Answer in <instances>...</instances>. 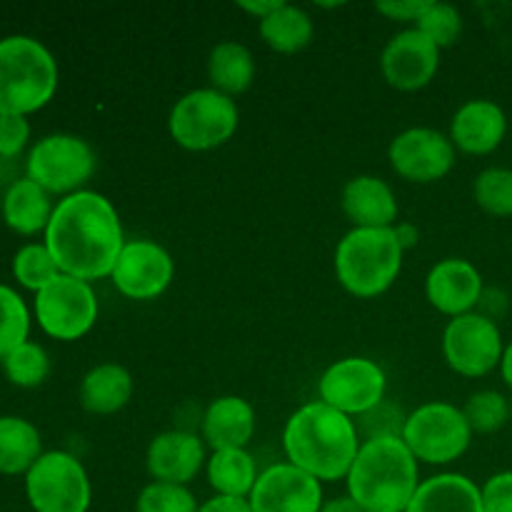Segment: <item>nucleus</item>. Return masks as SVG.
Wrapping results in <instances>:
<instances>
[{
	"instance_id": "nucleus-10",
	"label": "nucleus",
	"mask_w": 512,
	"mask_h": 512,
	"mask_svg": "<svg viewBox=\"0 0 512 512\" xmlns=\"http://www.w3.org/2000/svg\"><path fill=\"white\" fill-rule=\"evenodd\" d=\"M35 318L45 335L55 340H80L98 320V298L85 280L60 273L35 295Z\"/></svg>"
},
{
	"instance_id": "nucleus-17",
	"label": "nucleus",
	"mask_w": 512,
	"mask_h": 512,
	"mask_svg": "<svg viewBox=\"0 0 512 512\" xmlns=\"http://www.w3.org/2000/svg\"><path fill=\"white\" fill-rule=\"evenodd\" d=\"M483 275L463 258H445L425 278V295L438 313L460 318L473 313L483 298Z\"/></svg>"
},
{
	"instance_id": "nucleus-27",
	"label": "nucleus",
	"mask_w": 512,
	"mask_h": 512,
	"mask_svg": "<svg viewBox=\"0 0 512 512\" xmlns=\"http://www.w3.org/2000/svg\"><path fill=\"white\" fill-rule=\"evenodd\" d=\"M208 75L215 90L225 95H240L253 85L255 58L243 43L225 40L210 50Z\"/></svg>"
},
{
	"instance_id": "nucleus-3",
	"label": "nucleus",
	"mask_w": 512,
	"mask_h": 512,
	"mask_svg": "<svg viewBox=\"0 0 512 512\" xmlns=\"http://www.w3.org/2000/svg\"><path fill=\"white\" fill-rule=\"evenodd\" d=\"M345 480L363 512H405L420 485L418 460L403 438L363 440Z\"/></svg>"
},
{
	"instance_id": "nucleus-19",
	"label": "nucleus",
	"mask_w": 512,
	"mask_h": 512,
	"mask_svg": "<svg viewBox=\"0 0 512 512\" xmlns=\"http://www.w3.org/2000/svg\"><path fill=\"white\" fill-rule=\"evenodd\" d=\"M145 463L155 483L188 485L203 468L205 445L198 435L185 433V430H168L153 438Z\"/></svg>"
},
{
	"instance_id": "nucleus-20",
	"label": "nucleus",
	"mask_w": 512,
	"mask_h": 512,
	"mask_svg": "<svg viewBox=\"0 0 512 512\" xmlns=\"http://www.w3.org/2000/svg\"><path fill=\"white\" fill-rule=\"evenodd\" d=\"M340 203L355 228H395L398 200L390 185L375 175H358L350 180Z\"/></svg>"
},
{
	"instance_id": "nucleus-29",
	"label": "nucleus",
	"mask_w": 512,
	"mask_h": 512,
	"mask_svg": "<svg viewBox=\"0 0 512 512\" xmlns=\"http://www.w3.org/2000/svg\"><path fill=\"white\" fill-rule=\"evenodd\" d=\"M13 275L23 288L33 290L35 295L43 288H48L55 278L60 275L58 263L50 255L45 243H30L15 253L13 258Z\"/></svg>"
},
{
	"instance_id": "nucleus-18",
	"label": "nucleus",
	"mask_w": 512,
	"mask_h": 512,
	"mask_svg": "<svg viewBox=\"0 0 512 512\" xmlns=\"http://www.w3.org/2000/svg\"><path fill=\"white\" fill-rule=\"evenodd\" d=\"M508 133V115L493 100H468L450 123V143L468 155H490Z\"/></svg>"
},
{
	"instance_id": "nucleus-4",
	"label": "nucleus",
	"mask_w": 512,
	"mask_h": 512,
	"mask_svg": "<svg viewBox=\"0 0 512 512\" xmlns=\"http://www.w3.org/2000/svg\"><path fill=\"white\" fill-rule=\"evenodd\" d=\"M58 90V63L40 40L8 35L0 40V115L45 108Z\"/></svg>"
},
{
	"instance_id": "nucleus-16",
	"label": "nucleus",
	"mask_w": 512,
	"mask_h": 512,
	"mask_svg": "<svg viewBox=\"0 0 512 512\" xmlns=\"http://www.w3.org/2000/svg\"><path fill=\"white\" fill-rule=\"evenodd\" d=\"M438 65L440 48L418 28H408L393 35L380 55L385 80L405 93L425 88L438 73Z\"/></svg>"
},
{
	"instance_id": "nucleus-26",
	"label": "nucleus",
	"mask_w": 512,
	"mask_h": 512,
	"mask_svg": "<svg viewBox=\"0 0 512 512\" xmlns=\"http://www.w3.org/2000/svg\"><path fill=\"white\" fill-rule=\"evenodd\" d=\"M40 455H43V443H40L38 428L15 415H3L0 418V475H28Z\"/></svg>"
},
{
	"instance_id": "nucleus-42",
	"label": "nucleus",
	"mask_w": 512,
	"mask_h": 512,
	"mask_svg": "<svg viewBox=\"0 0 512 512\" xmlns=\"http://www.w3.org/2000/svg\"><path fill=\"white\" fill-rule=\"evenodd\" d=\"M320 512H363V508H360L350 495H345V498H335V500H328V503H323Z\"/></svg>"
},
{
	"instance_id": "nucleus-45",
	"label": "nucleus",
	"mask_w": 512,
	"mask_h": 512,
	"mask_svg": "<svg viewBox=\"0 0 512 512\" xmlns=\"http://www.w3.org/2000/svg\"><path fill=\"white\" fill-rule=\"evenodd\" d=\"M0 213H3V193H0Z\"/></svg>"
},
{
	"instance_id": "nucleus-44",
	"label": "nucleus",
	"mask_w": 512,
	"mask_h": 512,
	"mask_svg": "<svg viewBox=\"0 0 512 512\" xmlns=\"http://www.w3.org/2000/svg\"><path fill=\"white\" fill-rule=\"evenodd\" d=\"M500 373H503V380L512 388V343L505 345L503 360H500Z\"/></svg>"
},
{
	"instance_id": "nucleus-11",
	"label": "nucleus",
	"mask_w": 512,
	"mask_h": 512,
	"mask_svg": "<svg viewBox=\"0 0 512 512\" xmlns=\"http://www.w3.org/2000/svg\"><path fill=\"white\" fill-rule=\"evenodd\" d=\"M443 353L458 375L485 378L503 360V333L490 315L473 310L450 320L443 333Z\"/></svg>"
},
{
	"instance_id": "nucleus-8",
	"label": "nucleus",
	"mask_w": 512,
	"mask_h": 512,
	"mask_svg": "<svg viewBox=\"0 0 512 512\" xmlns=\"http://www.w3.org/2000/svg\"><path fill=\"white\" fill-rule=\"evenodd\" d=\"M25 495L35 512H88L93 490L75 455L50 450L25 475Z\"/></svg>"
},
{
	"instance_id": "nucleus-38",
	"label": "nucleus",
	"mask_w": 512,
	"mask_h": 512,
	"mask_svg": "<svg viewBox=\"0 0 512 512\" xmlns=\"http://www.w3.org/2000/svg\"><path fill=\"white\" fill-rule=\"evenodd\" d=\"M480 493H483V512H512V470L488 478Z\"/></svg>"
},
{
	"instance_id": "nucleus-30",
	"label": "nucleus",
	"mask_w": 512,
	"mask_h": 512,
	"mask_svg": "<svg viewBox=\"0 0 512 512\" xmlns=\"http://www.w3.org/2000/svg\"><path fill=\"white\" fill-rule=\"evenodd\" d=\"M5 378L18 388H38L50 373V358L38 343L25 340L3 358Z\"/></svg>"
},
{
	"instance_id": "nucleus-39",
	"label": "nucleus",
	"mask_w": 512,
	"mask_h": 512,
	"mask_svg": "<svg viewBox=\"0 0 512 512\" xmlns=\"http://www.w3.org/2000/svg\"><path fill=\"white\" fill-rule=\"evenodd\" d=\"M428 5L430 0H388V3H378L375 8L393 20H415L418 23Z\"/></svg>"
},
{
	"instance_id": "nucleus-24",
	"label": "nucleus",
	"mask_w": 512,
	"mask_h": 512,
	"mask_svg": "<svg viewBox=\"0 0 512 512\" xmlns=\"http://www.w3.org/2000/svg\"><path fill=\"white\" fill-rule=\"evenodd\" d=\"M133 398V378L123 365H95L80 383V405L93 415H113Z\"/></svg>"
},
{
	"instance_id": "nucleus-5",
	"label": "nucleus",
	"mask_w": 512,
	"mask_h": 512,
	"mask_svg": "<svg viewBox=\"0 0 512 512\" xmlns=\"http://www.w3.org/2000/svg\"><path fill=\"white\" fill-rule=\"evenodd\" d=\"M403 255L395 228H353L335 250V275L355 298H378L398 280Z\"/></svg>"
},
{
	"instance_id": "nucleus-37",
	"label": "nucleus",
	"mask_w": 512,
	"mask_h": 512,
	"mask_svg": "<svg viewBox=\"0 0 512 512\" xmlns=\"http://www.w3.org/2000/svg\"><path fill=\"white\" fill-rule=\"evenodd\" d=\"M30 140V123L25 115H0V158L15 160Z\"/></svg>"
},
{
	"instance_id": "nucleus-9",
	"label": "nucleus",
	"mask_w": 512,
	"mask_h": 512,
	"mask_svg": "<svg viewBox=\"0 0 512 512\" xmlns=\"http://www.w3.org/2000/svg\"><path fill=\"white\" fill-rule=\"evenodd\" d=\"M95 153L83 138L70 133H53L40 138L30 148L28 178L35 180L43 190L58 195H73L83 190V185L95 173Z\"/></svg>"
},
{
	"instance_id": "nucleus-21",
	"label": "nucleus",
	"mask_w": 512,
	"mask_h": 512,
	"mask_svg": "<svg viewBox=\"0 0 512 512\" xmlns=\"http://www.w3.org/2000/svg\"><path fill=\"white\" fill-rule=\"evenodd\" d=\"M255 433V410L238 395H223L205 410L203 438L215 450L245 448Z\"/></svg>"
},
{
	"instance_id": "nucleus-43",
	"label": "nucleus",
	"mask_w": 512,
	"mask_h": 512,
	"mask_svg": "<svg viewBox=\"0 0 512 512\" xmlns=\"http://www.w3.org/2000/svg\"><path fill=\"white\" fill-rule=\"evenodd\" d=\"M395 233H398V240H400V245H403V250L413 248V245L418 243V238H420L418 228H413V225H410V223L395 225Z\"/></svg>"
},
{
	"instance_id": "nucleus-35",
	"label": "nucleus",
	"mask_w": 512,
	"mask_h": 512,
	"mask_svg": "<svg viewBox=\"0 0 512 512\" xmlns=\"http://www.w3.org/2000/svg\"><path fill=\"white\" fill-rule=\"evenodd\" d=\"M420 33L428 35L438 48H448L463 33V18H460L458 8L448 3H430L423 18L418 20Z\"/></svg>"
},
{
	"instance_id": "nucleus-33",
	"label": "nucleus",
	"mask_w": 512,
	"mask_h": 512,
	"mask_svg": "<svg viewBox=\"0 0 512 512\" xmlns=\"http://www.w3.org/2000/svg\"><path fill=\"white\" fill-rule=\"evenodd\" d=\"M473 195L480 208L498 218L512 215V170L510 168H488L475 178Z\"/></svg>"
},
{
	"instance_id": "nucleus-46",
	"label": "nucleus",
	"mask_w": 512,
	"mask_h": 512,
	"mask_svg": "<svg viewBox=\"0 0 512 512\" xmlns=\"http://www.w3.org/2000/svg\"><path fill=\"white\" fill-rule=\"evenodd\" d=\"M510 420H512V400H510Z\"/></svg>"
},
{
	"instance_id": "nucleus-31",
	"label": "nucleus",
	"mask_w": 512,
	"mask_h": 512,
	"mask_svg": "<svg viewBox=\"0 0 512 512\" xmlns=\"http://www.w3.org/2000/svg\"><path fill=\"white\" fill-rule=\"evenodd\" d=\"M30 333V313L13 288L0 283V360L23 345Z\"/></svg>"
},
{
	"instance_id": "nucleus-41",
	"label": "nucleus",
	"mask_w": 512,
	"mask_h": 512,
	"mask_svg": "<svg viewBox=\"0 0 512 512\" xmlns=\"http://www.w3.org/2000/svg\"><path fill=\"white\" fill-rule=\"evenodd\" d=\"M283 5V0H268V3H250V0H243V3H238L240 10H245V13L255 15L258 20L268 18L270 13H275V10Z\"/></svg>"
},
{
	"instance_id": "nucleus-13",
	"label": "nucleus",
	"mask_w": 512,
	"mask_h": 512,
	"mask_svg": "<svg viewBox=\"0 0 512 512\" xmlns=\"http://www.w3.org/2000/svg\"><path fill=\"white\" fill-rule=\"evenodd\" d=\"M173 275V258L163 245L153 240H130L125 243L110 280L125 298L155 300L168 290Z\"/></svg>"
},
{
	"instance_id": "nucleus-6",
	"label": "nucleus",
	"mask_w": 512,
	"mask_h": 512,
	"mask_svg": "<svg viewBox=\"0 0 512 512\" xmlns=\"http://www.w3.org/2000/svg\"><path fill=\"white\" fill-rule=\"evenodd\" d=\"M238 120V105L230 95L215 88H198L173 105L168 130L180 148L203 153L228 143L238 130Z\"/></svg>"
},
{
	"instance_id": "nucleus-23",
	"label": "nucleus",
	"mask_w": 512,
	"mask_h": 512,
	"mask_svg": "<svg viewBox=\"0 0 512 512\" xmlns=\"http://www.w3.org/2000/svg\"><path fill=\"white\" fill-rule=\"evenodd\" d=\"M53 210L48 190L40 188L28 175L10 183L3 193V220L18 235H35L40 230H48Z\"/></svg>"
},
{
	"instance_id": "nucleus-32",
	"label": "nucleus",
	"mask_w": 512,
	"mask_h": 512,
	"mask_svg": "<svg viewBox=\"0 0 512 512\" xmlns=\"http://www.w3.org/2000/svg\"><path fill=\"white\" fill-rule=\"evenodd\" d=\"M463 413L473 433H498L510 420V400L503 393H498V390H480V393L470 395Z\"/></svg>"
},
{
	"instance_id": "nucleus-28",
	"label": "nucleus",
	"mask_w": 512,
	"mask_h": 512,
	"mask_svg": "<svg viewBox=\"0 0 512 512\" xmlns=\"http://www.w3.org/2000/svg\"><path fill=\"white\" fill-rule=\"evenodd\" d=\"M260 35L275 53H298L313 40V20L298 5L283 3L260 20Z\"/></svg>"
},
{
	"instance_id": "nucleus-12",
	"label": "nucleus",
	"mask_w": 512,
	"mask_h": 512,
	"mask_svg": "<svg viewBox=\"0 0 512 512\" xmlns=\"http://www.w3.org/2000/svg\"><path fill=\"white\" fill-rule=\"evenodd\" d=\"M318 393L320 403L348 418H360L385 400V373L368 358H343L325 370L318 380Z\"/></svg>"
},
{
	"instance_id": "nucleus-7",
	"label": "nucleus",
	"mask_w": 512,
	"mask_h": 512,
	"mask_svg": "<svg viewBox=\"0 0 512 512\" xmlns=\"http://www.w3.org/2000/svg\"><path fill=\"white\" fill-rule=\"evenodd\" d=\"M473 430L463 408L450 403H425L405 418L403 443L415 460L428 465H448L463 458L470 448Z\"/></svg>"
},
{
	"instance_id": "nucleus-14",
	"label": "nucleus",
	"mask_w": 512,
	"mask_h": 512,
	"mask_svg": "<svg viewBox=\"0 0 512 512\" xmlns=\"http://www.w3.org/2000/svg\"><path fill=\"white\" fill-rule=\"evenodd\" d=\"M388 158L400 178L410 183H435L453 170L455 145L448 135L433 128H410L390 143Z\"/></svg>"
},
{
	"instance_id": "nucleus-15",
	"label": "nucleus",
	"mask_w": 512,
	"mask_h": 512,
	"mask_svg": "<svg viewBox=\"0 0 512 512\" xmlns=\"http://www.w3.org/2000/svg\"><path fill=\"white\" fill-rule=\"evenodd\" d=\"M248 503L253 512H320L323 485L295 465L278 463L258 475Z\"/></svg>"
},
{
	"instance_id": "nucleus-22",
	"label": "nucleus",
	"mask_w": 512,
	"mask_h": 512,
	"mask_svg": "<svg viewBox=\"0 0 512 512\" xmlns=\"http://www.w3.org/2000/svg\"><path fill=\"white\" fill-rule=\"evenodd\" d=\"M405 512H483V493L460 473H440L423 480Z\"/></svg>"
},
{
	"instance_id": "nucleus-40",
	"label": "nucleus",
	"mask_w": 512,
	"mask_h": 512,
	"mask_svg": "<svg viewBox=\"0 0 512 512\" xmlns=\"http://www.w3.org/2000/svg\"><path fill=\"white\" fill-rule=\"evenodd\" d=\"M198 512H253V508L243 498H223V495H215V498L205 500Z\"/></svg>"
},
{
	"instance_id": "nucleus-34",
	"label": "nucleus",
	"mask_w": 512,
	"mask_h": 512,
	"mask_svg": "<svg viewBox=\"0 0 512 512\" xmlns=\"http://www.w3.org/2000/svg\"><path fill=\"white\" fill-rule=\"evenodd\" d=\"M200 505L188 485L150 483L140 490L135 512H198Z\"/></svg>"
},
{
	"instance_id": "nucleus-1",
	"label": "nucleus",
	"mask_w": 512,
	"mask_h": 512,
	"mask_svg": "<svg viewBox=\"0 0 512 512\" xmlns=\"http://www.w3.org/2000/svg\"><path fill=\"white\" fill-rule=\"evenodd\" d=\"M45 245L63 275L85 283L110 278L125 248L118 210L93 190L68 195L55 205Z\"/></svg>"
},
{
	"instance_id": "nucleus-25",
	"label": "nucleus",
	"mask_w": 512,
	"mask_h": 512,
	"mask_svg": "<svg viewBox=\"0 0 512 512\" xmlns=\"http://www.w3.org/2000/svg\"><path fill=\"white\" fill-rule=\"evenodd\" d=\"M208 483L215 495L248 500L258 483V468L245 448L215 450L208 460Z\"/></svg>"
},
{
	"instance_id": "nucleus-2",
	"label": "nucleus",
	"mask_w": 512,
	"mask_h": 512,
	"mask_svg": "<svg viewBox=\"0 0 512 512\" xmlns=\"http://www.w3.org/2000/svg\"><path fill=\"white\" fill-rule=\"evenodd\" d=\"M360 445L358 425L320 400L295 410L283 433L288 463L320 483L348 478Z\"/></svg>"
},
{
	"instance_id": "nucleus-36",
	"label": "nucleus",
	"mask_w": 512,
	"mask_h": 512,
	"mask_svg": "<svg viewBox=\"0 0 512 512\" xmlns=\"http://www.w3.org/2000/svg\"><path fill=\"white\" fill-rule=\"evenodd\" d=\"M360 425H363L365 440L373 438H403L405 418L400 410H395L393 405L383 403L378 408H373L370 413L360 415Z\"/></svg>"
}]
</instances>
